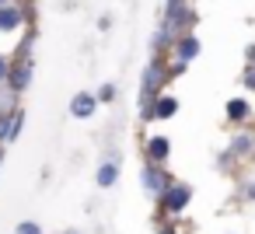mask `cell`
<instances>
[{"label": "cell", "instance_id": "6da1fadb", "mask_svg": "<svg viewBox=\"0 0 255 234\" xmlns=\"http://www.w3.org/2000/svg\"><path fill=\"white\" fill-rule=\"evenodd\" d=\"M189 199H192V192H189V185H182V182L164 185V192H161V203H164V210H171V213L185 210V203H189Z\"/></svg>", "mask_w": 255, "mask_h": 234}, {"label": "cell", "instance_id": "7a4b0ae2", "mask_svg": "<svg viewBox=\"0 0 255 234\" xmlns=\"http://www.w3.org/2000/svg\"><path fill=\"white\" fill-rule=\"evenodd\" d=\"M21 112H4L0 116V143H7V140H14L18 136V129H21Z\"/></svg>", "mask_w": 255, "mask_h": 234}, {"label": "cell", "instance_id": "3957f363", "mask_svg": "<svg viewBox=\"0 0 255 234\" xmlns=\"http://www.w3.org/2000/svg\"><path fill=\"white\" fill-rule=\"evenodd\" d=\"M95 105H98V98H95V95H74V98H70V112H74L77 119L95 116Z\"/></svg>", "mask_w": 255, "mask_h": 234}, {"label": "cell", "instance_id": "277c9868", "mask_svg": "<svg viewBox=\"0 0 255 234\" xmlns=\"http://www.w3.org/2000/svg\"><path fill=\"white\" fill-rule=\"evenodd\" d=\"M147 154H150V161H157V164H161V161L171 154V143H168L164 136H150V140H147Z\"/></svg>", "mask_w": 255, "mask_h": 234}, {"label": "cell", "instance_id": "5b68a950", "mask_svg": "<svg viewBox=\"0 0 255 234\" xmlns=\"http://www.w3.org/2000/svg\"><path fill=\"white\" fill-rule=\"evenodd\" d=\"M18 25H21V11L4 4V7H0V32H14Z\"/></svg>", "mask_w": 255, "mask_h": 234}, {"label": "cell", "instance_id": "8992f818", "mask_svg": "<svg viewBox=\"0 0 255 234\" xmlns=\"http://www.w3.org/2000/svg\"><path fill=\"white\" fill-rule=\"evenodd\" d=\"M116 178H119V164H116V161H105V164L98 168V185L109 189V185H116Z\"/></svg>", "mask_w": 255, "mask_h": 234}, {"label": "cell", "instance_id": "52a82bcc", "mask_svg": "<svg viewBox=\"0 0 255 234\" xmlns=\"http://www.w3.org/2000/svg\"><path fill=\"white\" fill-rule=\"evenodd\" d=\"M227 116H231L234 122H241V119H248V116H252V109H248V102H245V98H231V102H227Z\"/></svg>", "mask_w": 255, "mask_h": 234}, {"label": "cell", "instance_id": "ba28073f", "mask_svg": "<svg viewBox=\"0 0 255 234\" xmlns=\"http://www.w3.org/2000/svg\"><path fill=\"white\" fill-rule=\"evenodd\" d=\"M178 112V102L175 98H157L154 102V119H168V116H175Z\"/></svg>", "mask_w": 255, "mask_h": 234}, {"label": "cell", "instance_id": "9c48e42d", "mask_svg": "<svg viewBox=\"0 0 255 234\" xmlns=\"http://www.w3.org/2000/svg\"><path fill=\"white\" fill-rule=\"evenodd\" d=\"M143 182H147V189H150V192H164V178H161V171H157V161L143 171Z\"/></svg>", "mask_w": 255, "mask_h": 234}, {"label": "cell", "instance_id": "30bf717a", "mask_svg": "<svg viewBox=\"0 0 255 234\" xmlns=\"http://www.w3.org/2000/svg\"><path fill=\"white\" fill-rule=\"evenodd\" d=\"M28 77H32V70H28V63H21V67H14V74H11V91H25V84H28Z\"/></svg>", "mask_w": 255, "mask_h": 234}, {"label": "cell", "instance_id": "8fae6325", "mask_svg": "<svg viewBox=\"0 0 255 234\" xmlns=\"http://www.w3.org/2000/svg\"><path fill=\"white\" fill-rule=\"evenodd\" d=\"M192 56H199V42H196L192 35H185V39H182V46H178V60H185V63H189Z\"/></svg>", "mask_w": 255, "mask_h": 234}, {"label": "cell", "instance_id": "7c38bea8", "mask_svg": "<svg viewBox=\"0 0 255 234\" xmlns=\"http://www.w3.org/2000/svg\"><path fill=\"white\" fill-rule=\"evenodd\" d=\"M252 147H255V136H252V133H241V136H234L231 154H245V150H252Z\"/></svg>", "mask_w": 255, "mask_h": 234}, {"label": "cell", "instance_id": "4fadbf2b", "mask_svg": "<svg viewBox=\"0 0 255 234\" xmlns=\"http://www.w3.org/2000/svg\"><path fill=\"white\" fill-rule=\"evenodd\" d=\"M157 81H161V70H157V67H150V70H147V77H143V91H147V95H154V91H157Z\"/></svg>", "mask_w": 255, "mask_h": 234}, {"label": "cell", "instance_id": "5bb4252c", "mask_svg": "<svg viewBox=\"0 0 255 234\" xmlns=\"http://www.w3.org/2000/svg\"><path fill=\"white\" fill-rule=\"evenodd\" d=\"M116 98V84H102V91H98V102H112Z\"/></svg>", "mask_w": 255, "mask_h": 234}, {"label": "cell", "instance_id": "9a60e30c", "mask_svg": "<svg viewBox=\"0 0 255 234\" xmlns=\"http://www.w3.org/2000/svg\"><path fill=\"white\" fill-rule=\"evenodd\" d=\"M18 234H42V227H39V224H32V220H25V224L18 227Z\"/></svg>", "mask_w": 255, "mask_h": 234}, {"label": "cell", "instance_id": "2e32d148", "mask_svg": "<svg viewBox=\"0 0 255 234\" xmlns=\"http://www.w3.org/2000/svg\"><path fill=\"white\" fill-rule=\"evenodd\" d=\"M245 84H248V88H255V67H252V70L245 74Z\"/></svg>", "mask_w": 255, "mask_h": 234}, {"label": "cell", "instance_id": "e0dca14e", "mask_svg": "<svg viewBox=\"0 0 255 234\" xmlns=\"http://www.w3.org/2000/svg\"><path fill=\"white\" fill-rule=\"evenodd\" d=\"M0 81H7V60L0 56Z\"/></svg>", "mask_w": 255, "mask_h": 234}, {"label": "cell", "instance_id": "ac0fdd59", "mask_svg": "<svg viewBox=\"0 0 255 234\" xmlns=\"http://www.w3.org/2000/svg\"><path fill=\"white\" fill-rule=\"evenodd\" d=\"M245 199H255V182H252V185H245Z\"/></svg>", "mask_w": 255, "mask_h": 234}, {"label": "cell", "instance_id": "d6986e66", "mask_svg": "<svg viewBox=\"0 0 255 234\" xmlns=\"http://www.w3.org/2000/svg\"><path fill=\"white\" fill-rule=\"evenodd\" d=\"M161 234H175V231H168V227H164V231H161Z\"/></svg>", "mask_w": 255, "mask_h": 234}, {"label": "cell", "instance_id": "ffe728a7", "mask_svg": "<svg viewBox=\"0 0 255 234\" xmlns=\"http://www.w3.org/2000/svg\"><path fill=\"white\" fill-rule=\"evenodd\" d=\"M4 4H7V0H0V7H4Z\"/></svg>", "mask_w": 255, "mask_h": 234}, {"label": "cell", "instance_id": "44dd1931", "mask_svg": "<svg viewBox=\"0 0 255 234\" xmlns=\"http://www.w3.org/2000/svg\"><path fill=\"white\" fill-rule=\"evenodd\" d=\"M70 234H74V231H70Z\"/></svg>", "mask_w": 255, "mask_h": 234}]
</instances>
